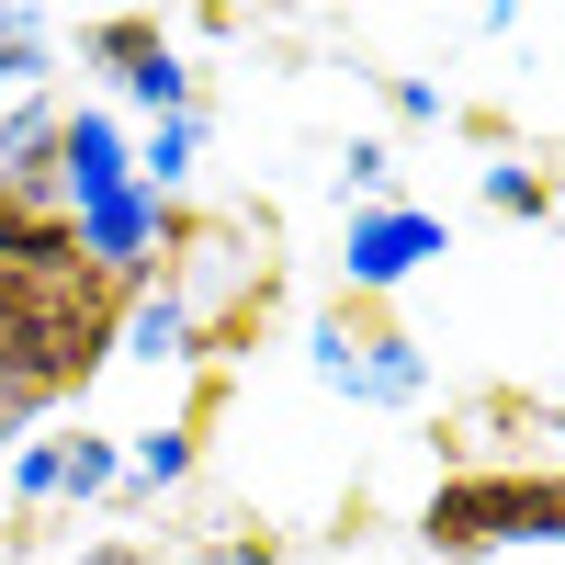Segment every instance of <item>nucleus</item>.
<instances>
[{
  "instance_id": "nucleus-2",
  "label": "nucleus",
  "mask_w": 565,
  "mask_h": 565,
  "mask_svg": "<svg viewBox=\"0 0 565 565\" xmlns=\"http://www.w3.org/2000/svg\"><path fill=\"white\" fill-rule=\"evenodd\" d=\"M418 532H430V554L565 543V476H521V463H498V476H452V487H430Z\"/></svg>"
},
{
  "instance_id": "nucleus-1",
  "label": "nucleus",
  "mask_w": 565,
  "mask_h": 565,
  "mask_svg": "<svg viewBox=\"0 0 565 565\" xmlns=\"http://www.w3.org/2000/svg\"><path fill=\"white\" fill-rule=\"evenodd\" d=\"M125 306H136V282L79 260V249L68 260H0V385L23 407L79 396L103 373V351L125 340Z\"/></svg>"
},
{
  "instance_id": "nucleus-4",
  "label": "nucleus",
  "mask_w": 565,
  "mask_h": 565,
  "mask_svg": "<svg viewBox=\"0 0 565 565\" xmlns=\"http://www.w3.org/2000/svg\"><path fill=\"white\" fill-rule=\"evenodd\" d=\"M90 45L125 68L136 103H170V90H181V57H170V34H159V23H90Z\"/></svg>"
},
{
  "instance_id": "nucleus-5",
  "label": "nucleus",
  "mask_w": 565,
  "mask_h": 565,
  "mask_svg": "<svg viewBox=\"0 0 565 565\" xmlns=\"http://www.w3.org/2000/svg\"><path fill=\"white\" fill-rule=\"evenodd\" d=\"M45 68V12H0V79H34Z\"/></svg>"
},
{
  "instance_id": "nucleus-6",
  "label": "nucleus",
  "mask_w": 565,
  "mask_h": 565,
  "mask_svg": "<svg viewBox=\"0 0 565 565\" xmlns=\"http://www.w3.org/2000/svg\"><path fill=\"white\" fill-rule=\"evenodd\" d=\"M23 418H34V407H23L12 385H0V452H12V430H23Z\"/></svg>"
},
{
  "instance_id": "nucleus-3",
  "label": "nucleus",
  "mask_w": 565,
  "mask_h": 565,
  "mask_svg": "<svg viewBox=\"0 0 565 565\" xmlns=\"http://www.w3.org/2000/svg\"><path fill=\"white\" fill-rule=\"evenodd\" d=\"M418 260H441V215H418V204H396V215H362L351 226V282H407Z\"/></svg>"
}]
</instances>
